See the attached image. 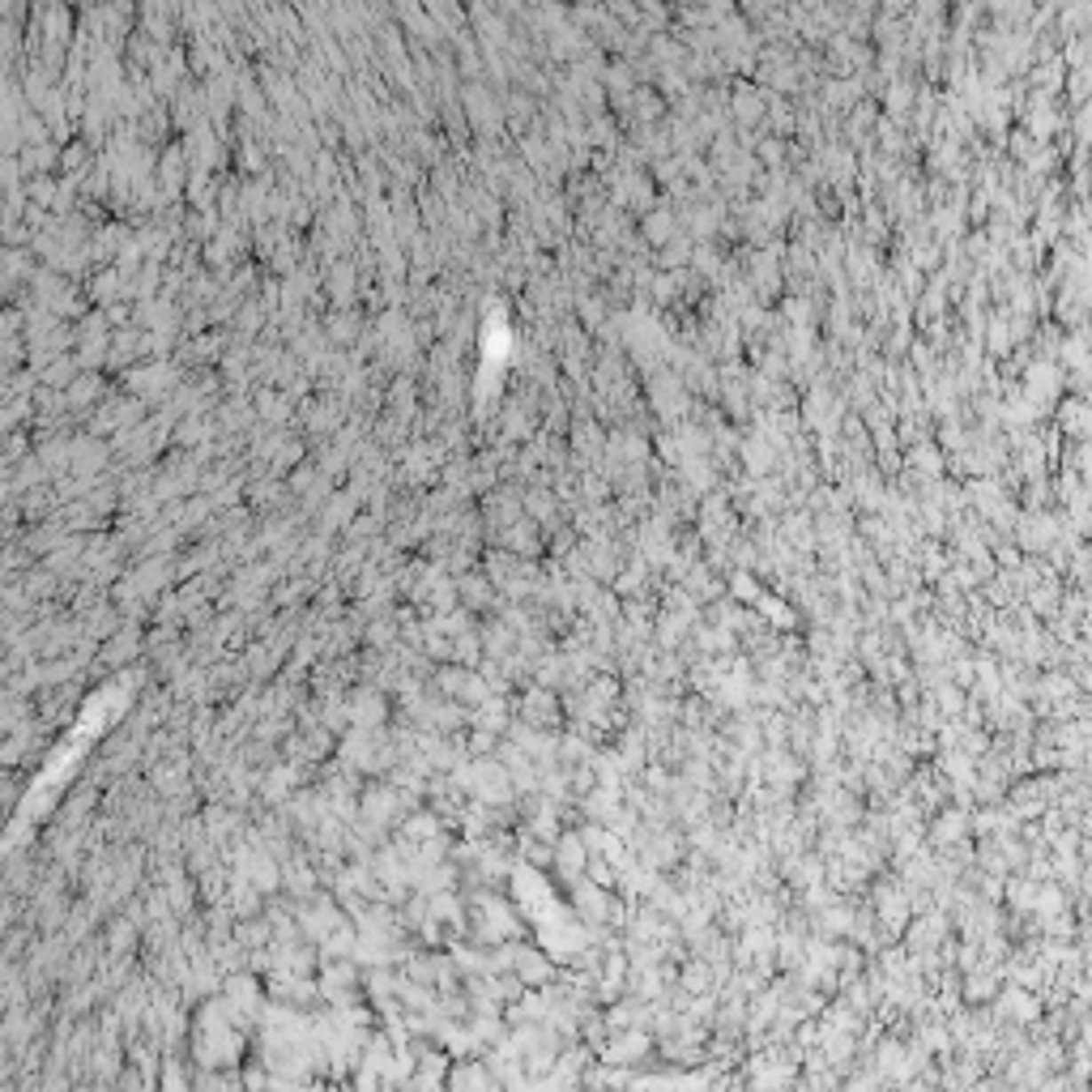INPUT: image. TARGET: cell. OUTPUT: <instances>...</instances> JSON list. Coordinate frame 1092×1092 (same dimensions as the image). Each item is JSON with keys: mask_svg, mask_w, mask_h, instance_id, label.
Returning a JSON list of instances; mask_svg holds the SVG:
<instances>
[{"mask_svg": "<svg viewBox=\"0 0 1092 1092\" xmlns=\"http://www.w3.org/2000/svg\"><path fill=\"white\" fill-rule=\"evenodd\" d=\"M1003 1011H1007V1016H1016L1020 1024H1032V1020L1041 1016V1003H1037L1028 990H1007V994H1003Z\"/></svg>", "mask_w": 1092, "mask_h": 1092, "instance_id": "cell-1", "label": "cell"}, {"mask_svg": "<svg viewBox=\"0 0 1092 1092\" xmlns=\"http://www.w3.org/2000/svg\"><path fill=\"white\" fill-rule=\"evenodd\" d=\"M1020 534H1024V546H1032V551H1041V546H1046L1049 538H1054V521H1049V516H1037V521H1028V525H1024V530H1020Z\"/></svg>", "mask_w": 1092, "mask_h": 1092, "instance_id": "cell-2", "label": "cell"}, {"mask_svg": "<svg viewBox=\"0 0 1092 1092\" xmlns=\"http://www.w3.org/2000/svg\"><path fill=\"white\" fill-rule=\"evenodd\" d=\"M1041 918H1058L1063 909H1067V897H1063V888H1041L1037 892V905H1032Z\"/></svg>", "mask_w": 1092, "mask_h": 1092, "instance_id": "cell-3", "label": "cell"}, {"mask_svg": "<svg viewBox=\"0 0 1092 1092\" xmlns=\"http://www.w3.org/2000/svg\"><path fill=\"white\" fill-rule=\"evenodd\" d=\"M1037 892H1041V883H1028V879L1024 883H1011V905H1016V909H1032V905H1037Z\"/></svg>", "mask_w": 1092, "mask_h": 1092, "instance_id": "cell-4", "label": "cell"}, {"mask_svg": "<svg viewBox=\"0 0 1092 1092\" xmlns=\"http://www.w3.org/2000/svg\"><path fill=\"white\" fill-rule=\"evenodd\" d=\"M1071 691H1075V687H1071L1067 674H1058V679H1046V696H1049V700H1067Z\"/></svg>", "mask_w": 1092, "mask_h": 1092, "instance_id": "cell-5", "label": "cell"}, {"mask_svg": "<svg viewBox=\"0 0 1092 1092\" xmlns=\"http://www.w3.org/2000/svg\"><path fill=\"white\" fill-rule=\"evenodd\" d=\"M1032 388H1037V393H1054V388H1058L1054 367H1037V371H1032Z\"/></svg>", "mask_w": 1092, "mask_h": 1092, "instance_id": "cell-6", "label": "cell"}, {"mask_svg": "<svg viewBox=\"0 0 1092 1092\" xmlns=\"http://www.w3.org/2000/svg\"><path fill=\"white\" fill-rule=\"evenodd\" d=\"M1088 623H1092V598H1088Z\"/></svg>", "mask_w": 1092, "mask_h": 1092, "instance_id": "cell-7", "label": "cell"}]
</instances>
